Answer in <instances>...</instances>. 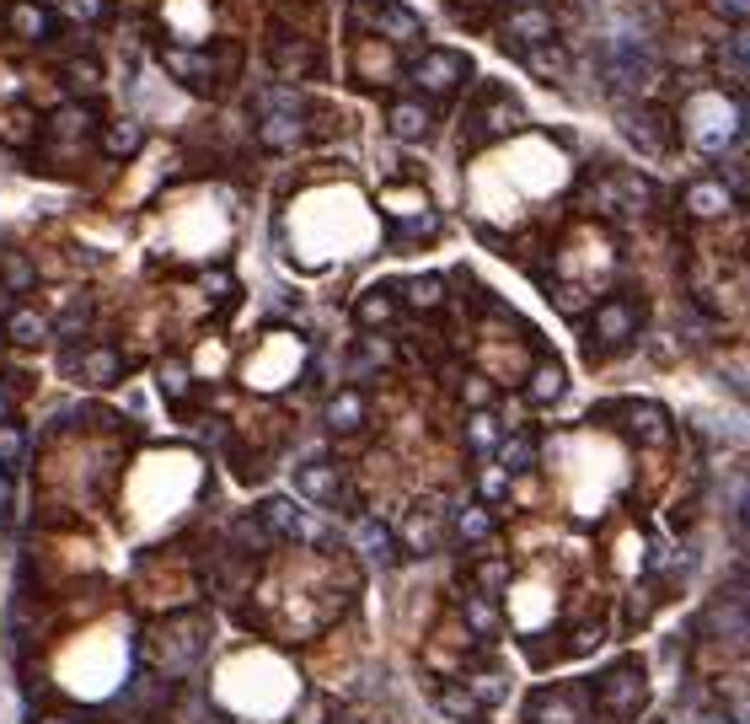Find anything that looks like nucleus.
Segmentation results:
<instances>
[{"label":"nucleus","mask_w":750,"mask_h":724,"mask_svg":"<svg viewBox=\"0 0 750 724\" xmlns=\"http://www.w3.org/2000/svg\"><path fill=\"white\" fill-rule=\"evenodd\" d=\"M590 709H601L606 720H638L643 709H649V671H643V660H617V665H606L595 681H590Z\"/></svg>","instance_id":"1"},{"label":"nucleus","mask_w":750,"mask_h":724,"mask_svg":"<svg viewBox=\"0 0 750 724\" xmlns=\"http://www.w3.org/2000/svg\"><path fill=\"white\" fill-rule=\"evenodd\" d=\"M638 333H643V306H638L632 295H606V301H595V306H590L584 343H590V354H595V360H601V354H622Z\"/></svg>","instance_id":"2"},{"label":"nucleus","mask_w":750,"mask_h":724,"mask_svg":"<svg viewBox=\"0 0 750 724\" xmlns=\"http://www.w3.org/2000/svg\"><path fill=\"white\" fill-rule=\"evenodd\" d=\"M590 419H595V424H617L622 435L643 441V446H670V435H676L670 413H665L660 402H643V397H622V402H595V408H590Z\"/></svg>","instance_id":"3"},{"label":"nucleus","mask_w":750,"mask_h":724,"mask_svg":"<svg viewBox=\"0 0 750 724\" xmlns=\"http://www.w3.org/2000/svg\"><path fill=\"white\" fill-rule=\"evenodd\" d=\"M649 75H654V49H649V44H638V38H612V44H606V55H601V81H606L617 97L643 92Z\"/></svg>","instance_id":"4"},{"label":"nucleus","mask_w":750,"mask_h":724,"mask_svg":"<svg viewBox=\"0 0 750 724\" xmlns=\"http://www.w3.org/2000/svg\"><path fill=\"white\" fill-rule=\"evenodd\" d=\"M467 75H472V60H467L461 49H424V55L408 65L413 92H430V97H450V92H461Z\"/></svg>","instance_id":"5"},{"label":"nucleus","mask_w":750,"mask_h":724,"mask_svg":"<svg viewBox=\"0 0 750 724\" xmlns=\"http://www.w3.org/2000/svg\"><path fill=\"white\" fill-rule=\"evenodd\" d=\"M531 724H584L590 720V687L584 681H558V687H536L525 703Z\"/></svg>","instance_id":"6"},{"label":"nucleus","mask_w":750,"mask_h":724,"mask_svg":"<svg viewBox=\"0 0 750 724\" xmlns=\"http://www.w3.org/2000/svg\"><path fill=\"white\" fill-rule=\"evenodd\" d=\"M617 124H622V134L643 150V156H670V150H676V119H670L665 108H654V102L622 108Z\"/></svg>","instance_id":"7"},{"label":"nucleus","mask_w":750,"mask_h":724,"mask_svg":"<svg viewBox=\"0 0 750 724\" xmlns=\"http://www.w3.org/2000/svg\"><path fill=\"white\" fill-rule=\"evenodd\" d=\"M525 124V108L515 102V97H504L499 86H488V97L472 108V119H467V140L472 145H494L504 134H515Z\"/></svg>","instance_id":"8"},{"label":"nucleus","mask_w":750,"mask_h":724,"mask_svg":"<svg viewBox=\"0 0 750 724\" xmlns=\"http://www.w3.org/2000/svg\"><path fill=\"white\" fill-rule=\"evenodd\" d=\"M252 516H257V527L268 531L274 542H279V536H290V542H327V531L316 527L295 499H285V494H268Z\"/></svg>","instance_id":"9"},{"label":"nucleus","mask_w":750,"mask_h":724,"mask_svg":"<svg viewBox=\"0 0 750 724\" xmlns=\"http://www.w3.org/2000/svg\"><path fill=\"white\" fill-rule=\"evenodd\" d=\"M386 130H391V140H402V145H419V140L435 134V108H430L424 97L402 92V97L386 102Z\"/></svg>","instance_id":"10"},{"label":"nucleus","mask_w":750,"mask_h":724,"mask_svg":"<svg viewBox=\"0 0 750 724\" xmlns=\"http://www.w3.org/2000/svg\"><path fill=\"white\" fill-rule=\"evenodd\" d=\"M439 531H445V521H439V499H419V505L402 516V527H397V547L413 553V558H424V553H435L439 547Z\"/></svg>","instance_id":"11"},{"label":"nucleus","mask_w":750,"mask_h":724,"mask_svg":"<svg viewBox=\"0 0 750 724\" xmlns=\"http://www.w3.org/2000/svg\"><path fill=\"white\" fill-rule=\"evenodd\" d=\"M354 22L375 27L380 38H419V16L402 0H354Z\"/></svg>","instance_id":"12"},{"label":"nucleus","mask_w":750,"mask_h":724,"mask_svg":"<svg viewBox=\"0 0 750 724\" xmlns=\"http://www.w3.org/2000/svg\"><path fill=\"white\" fill-rule=\"evenodd\" d=\"M295 494L322 505V510L343 505V467H338V461H306V467L295 472Z\"/></svg>","instance_id":"13"},{"label":"nucleus","mask_w":750,"mask_h":724,"mask_svg":"<svg viewBox=\"0 0 750 724\" xmlns=\"http://www.w3.org/2000/svg\"><path fill=\"white\" fill-rule=\"evenodd\" d=\"M161 65L172 81H183L188 92H209L215 86V55L209 49H161Z\"/></svg>","instance_id":"14"},{"label":"nucleus","mask_w":750,"mask_h":724,"mask_svg":"<svg viewBox=\"0 0 750 724\" xmlns=\"http://www.w3.org/2000/svg\"><path fill=\"white\" fill-rule=\"evenodd\" d=\"M301 140H306V113L301 108H268L257 119V145H268V150H290Z\"/></svg>","instance_id":"15"},{"label":"nucleus","mask_w":750,"mask_h":724,"mask_svg":"<svg viewBox=\"0 0 750 724\" xmlns=\"http://www.w3.org/2000/svg\"><path fill=\"white\" fill-rule=\"evenodd\" d=\"M70 371H75L86 387H113V382H124V354H119L113 343H97V349H86L81 360L70 354Z\"/></svg>","instance_id":"16"},{"label":"nucleus","mask_w":750,"mask_h":724,"mask_svg":"<svg viewBox=\"0 0 750 724\" xmlns=\"http://www.w3.org/2000/svg\"><path fill=\"white\" fill-rule=\"evenodd\" d=\"M740 198L729 194L718 178H697V183H687V194H681V209H687L691 220H718V215H729Z\"/></svg>","instance_id":"17"},{"label":"nucleus","mask_w":750,"mask_h":724,"mask_svg":"<svg viewBox=\"0 0 750 724\" xmlns=\"http://www.w3.org/2000/svg\"><path fill=\"white\" fill-rule=\"evenodd\" d=\"M268 65L279 70L285 81H295V75H312L316 70V55L306 38H290L285 27H274V49H268Z\"/></svg>","instance_id":"18"},{"label":"nucleus","mask_w":750,"mask_h":724,"mask_svg":"<svg viewBox=\"0 0 750 724\" xmlns=\"http://www.w3.org/2000/svg\"><path fill=\"white\" fill-rule=\"evenodd\" d=\"M365 393H354V387H343V393L327 397V408H322V419H327V430L332 435H360L365 430Z\"/></svg>","instance_id":"19"},{"label":"nucleus","mask_w":750,"mask_h":724,"mask_svg":"<svg viewBox=\"0 0 750 724\" xmlns=\"http://www.w3.org/2000/svg\"><path fill=\"white\" fill-rule=\"evenodd\" d=\"M5 22H11V33H22V38H33V44H44V38H55V33H60L55 5H38V0H16Z\"/></svg>","instance_id":"20"},{"label":"nucleus","mask_w":750,"mask_h":724,"mask_svg":"<svg viewBox=\"0 0 750 724\" xmlns=\"http://www.w3.org/2000/svg\"><path fill=\"white\" fill-rule=\"evenodd\" d=\"M397 312H402V306H397V290H391V285H375V290H365V295L354 301V323H360L365 333L391 328Z\"/></svg>","instance_id":"21"},{"label":"nucleus","mask_w":750,"mask_h":724,"mask_svg":"<svg viewBox=\"0 0 750 724\" xmlns=\"http://www.w3.org/2000/svg\"><path fill=\"white\" fill-rule=\"evenodd\" d=\"M435 709H439V720H450V724H483L488 720V709L461 687V681H450V687H435Z\"/></svg>","instance_id":"22"},{"label":"nucleus","mask_w":750,"mask_h":724,"mask_svg":"<svg viewBox=\"0 0 750 724\" xmlns=\"http://www.w3.org/2000/svg\"><path fill=\"white\" fill-rule=\"evenodd\" d=\"M391 290H397V306H413V312H439L445 306V279L439 274H413Z\"/></svg>","instance_id":"23"},{"label":"nucleus","mask_w":750,"mask_h":724,"mask_svg":"<svg viewBox=\"0 0 750 724\" xmlns=\"http://www.w3.org/2000/svg\"><path fill=\"white\" fill-rule=\"evenodd\" d=\"M44 130L55 134V140H86V134L97 130V113H92L86 102H64V108H55V113L44 119Z\"/></svg>","instance_id":"24"},{"label":"nucleus","mask_w":750,"mask_h":724,"mask_svg":"<svg viewBox=\"0 0 750 724\" xmlns=\"http://www.w3.org/2000/svg\"><path fill=\"white\" fill-rule=\"evenodd\" d=\"M553 33H558V22H553L542 5H525V11L509 16V44H525V49H531V44H547Z\"/></svg>","instance_id":"25"},{"label":"nucleus","mask_w":750,"mask_h":724,"mask_svg":"<svg viewBox=\"0 0 750 724\" xmlns=\"http://www.w3.org/2000/svg\"><path fill=\"white\" fill-rule=\"evenodd\" d=\"M562 393H568V371H562L558 360H536V371L525 376V397L547 408V402H558Z\"/></svg>","instance_id":"26"},{"label":"nucleus","mask_w":750,"mask_h":724,"mask_svg":"<svg viewBox=\"0 0 750 724\" xmlns=\"http://www.w3.org/2000/svg\"><path fill=\"white\" fill-rule=\"evenodd\" d=\"M49 317H44V312H33V306H11V312H5V338H11V343H22V349H33V343H44V338H49Z\"/></svg>","instance_id":"27"},{"label":"nucleus","mask_w":750,"mask_h":724,"mask_svg":"<svg viewBox=\"0 0 750 724\" xmlns=\"http://www.w3.org/2000/svg\"><path fill=\"white\" fill-rule=\"evenodd\" d=\"M450 531H456V542H488L494 536V510L488 505H456V516H450Z\"/></svg>","instance_id":"28"},{"label":"nucleus","mask_w":750,"mask_h":724,"mask_svg":"<svg viewBox=\"0 0 750 724\" xmlns=\"http://www.w3.org/2000/svg\"><path fill=\"white\" fill-rule=\"evenodd\" d=\"M354 542H360V553L371 558L375 569H391V558H397V536L380 527V521H360V527H354Z\"/></svg>","instance_id":"29"},{"label":"nucleus","mask_w":750,"mask_h":724,"mask_svg":"<svg viewBox=\"0 0 750 724\" xmlns=\"http://www.w3.org/2000/svg\"><path fill=\"white\" fill-rule=\"evenodd\" d=\"M140 145H145V124H140V119H113V124L102 130V150H108L113 161L140 156Z\"/></svg>","instance_id":"30"},{"label":"nucleus","mask_w":750,"mask_h":724,"mask_svg":"<svg viewBox=\"0 0 750 724\" xmlns=\"http://www.w3.org/2000/svg\"><path fill=\"white\" fill-rule=\"evenodd\" d=\"M461 687H467V692H472V698H477L483 709H494V703H504V692H509V681H504V671H499V665H477V671L467 665V681H461Z\"/></svg>","instance_id":"31"},{"label":"nucleus","mask_w":750,"mask_h":724,"mask_svg":"<svg viewBox=\"0 0 750 724\" xmlns=\"http://www.w3.org/2000/svg\"><path fill=\"white\" fill-rule=\"evenodd\" d=\"M439 231V220L430 215V209H419V215H402V220H391V248H419V242H430Z\"/></svg>","instance_id":"32"},{"label":"nucleus","mask_w":750,"mask_h":724,"mask_svg":"<svg viewBox=\"0 0 750 724\" xmlns=\"http://www.w3.org/2000/svg\"><path fill=\"white\" fill-rule=\"evenodd\" d=\"M461 617L477 628V639H494V634H499V606H494V595L472 591L467 601H461Z\"/></svg>","instance_id":"33"},{"label":"nucleus","mask_w":750,"mask_h":724,"mask_svg":"<svg viewBox=\"0 0 750 724\" xmlns=\"http://www.w3.org/2000/svg\"><path fill=\"white\" fill-rule=\"evenodd\" d=\"M520 60H525V70H531V75H542V81H553V75H562V70H568V55H562L553 38H547V44L520 49Z\"/></svg>","instance_id":"34"},{"label":"nucleus","mask_w":750,"mask_h":724,"mask_svg":"<svg viewBox=\"0 0 750 724\" xmlns=\"http://www.w3.org/2000/svg\"><path fill=\"white\" fill-rule=\"evenodd\" d=\"M156 387L167 393V402H188V397H193V371H188V360H161V365H156Z\"/></svg>","instance_id":"35"},{"label":"nucleus","mask_w":750,"mask_h":724,"mask_svg":"<svg viewBox=\"0 0 750 724\" xmlns=\"http://www.w3.org/2000/svg\"><path fill=\"white\" fill-rule=\"evenodd\" d=\"M60 81H64V92H97L102 86V65L92 55H75V60L60 65Z\"/></svg>","instance_id":"36"},{"label":"nucleus","mask_w":750,"mask_h":724,"mask_svg":"<svg viewBox=\"0 0 750 724\" xmlns=\"http://www.w3.org/2000/svg\"><path fill=\"white\" fill-rule=\"evenodd\" d=\"M467 446L483 451V457L499 446V419H494V408H472V419H467Z\"/></svg>","instance_id":"37"},{"label":"nucleus","mask_w":750,"mask_h":724,"mask_svg":"<svg viewBox=\"0 0 750 724\" xmlns=\"http://www.w3.org/2000/svg\"><path fill=\"white\" fill-rule=\"evenodd\" d=\"M494 451H499V467H504V472H531V467H536V441H531V435L499 441Z\"/></svg>","instance_id":"38"},{"label":"nucleus","mask_w":750,"mask_h":724,"mask_svg":"<svg viewBox=\"0 0 750 724\" xmlns=\"http://www.w3.org/2000/svg\"><path fill=\"white\" fill-rule=\"evenodd\" d=\"M22 457H27V435H22V424H0V472H16L22 467Z\"/></svg>","instance_id":"39"},{"label":"nucleus","mask_w":750,"mask_h":724,"mask_svg":"<svg viewBox=\"0 0 750 724\" xmlns=\"http://www.w3.org/2000/svg\"><path fill=\"white\" fill-rule=\"evenodd\" d=\"M64 22H81V27H97V22H108V0H60L55 5Z\"/></svg>","instance_id":"40"},{"label":"nucleus","mask_w":750,"mask_h":724,"mask_svg":"<svg viewBox=\"0 0 750 724\" xmlns=\"http://www.w3.org/2000/svg\"><path fill=\"white\" fill-rule=\"evenodd\" d=\"M33 285H38V274H33L27 258H5V264H0V290H5V295H22V290H33Z\"/></svg>","instance_id":"41"},{"label":"nucleus","mask_w":750,"mask_h":724,"mask_svg":"<svg viewBox=\"0 0 750 724\" xmlns=\"http://www.w3.org/2000/svg\"><path fill=\"white\" fill-rule=\"evenodd\" d=\"M461 402H467V408H494V382L467 376V382H461Z\"/></svg>","instance_id":"42"},{"label":"nucleus","mask_w":750,"mask_h":724,"mask_svg":"<svg viewBox=\"0 0 750 724\" xmlns=\"http://www.w3.org/2000/svg\"><path fill=\"white\" fill-rule=\"evenodd\" d=\"M504 580H509V569H504L499 558L477 569V591H483V595H494V591H499V586H504Z\"/></svg>","instance_id":"43"},{"label":"nucleus","mask_w":750,"mask_h":724,"mask_svg":"<svg viewBox=\"0 0 750 724\" xmlns=\"http://www.w3.org/2000/svg\"><path fill=\"white\" fill-rule=\"evenodd\" d=\"M504 494H509V472H504V467H488V472H483V499H504Z\"/></svg>","instance_id":"44"},{"label":"nucleus","mask_w":750,"mask_h":724,"mask_svg":"<svg viewBox=\"0 0 750 724\" xmlns=\"http://www.w3.org/2000/svg\"><path fill=\"white\" fill-rule=\"evenodd\" d=\"M27 130H33V113H5V140H27Z\"/></svg>","instance_id":"45"},{"label":"nucleus","mask_w":750,"mask_h":724,"mask_svg":"<svg viewBox=\"0 0 750 724\" xmlns=\"http://www.w3.org/2000/svg\"><path fill=\"white\" fill-rule=\"evenodd\" d=\"M86 317H92V312H86V306H70V312H64V317H60V338H75V333H81V323H86Z\"/></svg>","instance_id":"46"},{"label":"nucleus","mask_w":750,"mask_h":724,"mask_svg":"<svg viewBox=\"0 0 750 724\" xmlns=\"http://www.w3.org/2000/svg\"><path fill=\"white\" fill-rule=\"evenodd\" d=\"M242 70V49L237 44H220V75H237Z\"/></svg>","instance_id":"47"},{"label":"nucleus","mask_w":750,"mask_h":724,"mask_svg":"<svg viewBox=\"0 0 750 724\" xmlns=\"http://www.w3.org/2000/svg\"><path fill=\"white\" fill-rule=\"evenodd\" d=\"M386 354H391V349H386L380 338H365V343H360V360H365V365H380Z\"/></svg>","instance_id":"48"},{"label":"nucleus","mask_w":750,"mask_h":724,"mask_svg":"<svg viewBox=\"0 0 750 724\" xmlns=\"http://www.w3.org/2000/svg\"><path fill=\"white\" fill-rule=\"evenodd\" d=\"M718 11L735 22V27H746V11H750V0H718Z\"/></svg>","instance_id":"49"},{"label":"nucleus","mask_w":750,"mask_h":724,"mask_svg":"<svg viewBox=\"0 0 750 724\" xmlns=\"http://www.w3.org/2000/svg\"><path fill=\"white\" fill-rule=\"evenodd\" d=\"M5 419H11V393L0 387V424H5Z\"/></svg>","instance_id":"50"},{"label":"nucleus","mask_w":750,"mask_h":724,"mask_svg":"<svg viewBox=\"0 0 750 724\" xmlns=\"http://www.w3.org/2000/svg\"><path fill=\"white\" fill-rule=\"evenodd\" d=\"M5 312H11V295H5V290H0V323H5Z\"/></svg>","instance_id":"51"},{"label":"nucleus","mask_w":750,"mask_h":724,"mask_svg":"<svg viewBox=\"0 0 750 724\" xmlns=\"http://www.w3.org/2000/svg\"><path fill=\"white\" fill-rule=\"evenodd\" d=\"M499 5H525V0H499Z\"/></svg>","instance_id":"52"},{"label":"nucleus","mask_w":750,"mask_h":724,"mask_svg":"<svg viewBox=\"0 0 750 724\" xmlns=\"http://www.w3.org/2000/svg\"><path fill=\"white\" fill-rule=\"evenodd\" d=\"M38 724H70V720H38Z\"/></svg>","instance_id":"53"}]
</instances>
